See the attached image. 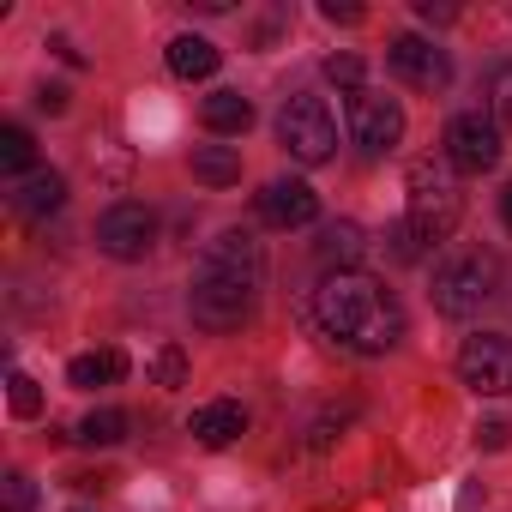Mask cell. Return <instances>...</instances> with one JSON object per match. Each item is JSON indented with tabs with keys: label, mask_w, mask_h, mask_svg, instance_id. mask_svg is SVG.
I'll use <instances>...</instances> for the list:
<instances>
[{
	"label": "cell",
	"mask_w": 512,
	"mask_h": 512,
	"mask_svg": "<svg viewBox=\"0 0 512 512\" xmlns=\"http://www.w3.org/2000/svg\"><path fill=\"white\" fill-rule=\"evenodd\" d=\"M314 314H320V326H326L344 350H356V356H386V350L404 338V308H398V296H392L380 278H368V272H326V284H320V296H314Z\"/></svg>",
	"instance_id": "cell-1"
},
{
	"label": "cell",
	"mask_w": 512,
	"mask_h": 512,
	"mask_svg": "<svg viewBox=\"0 0 512 512\" xmlns=\"http://www.w3.org/2000/svg\"><path fill=\"white\" fill-rule=\"evenodd\" d=\"M458 217H464L458 187H452L434 163H416V169H410V211H404V223L392 229L398 260H422V247L446 241V235L458 229Z\"/></svg>",
	"instance_id": "cell-2"
},
{
	"label": "cell",
	"mask_w": 512,
	"mask_h": 512,
	"mask_svg": "<svg viewBox=\"0 0 512 512\" xmlns=\"http://www.w3.org/2000/svg\"><path fill=\"white\" fill-rule=\"evenodd\" d=\"M278 145H284L296 163H326L332 145H338V127H332L326 97H314V91L284 97V109H278Z\"/></svg>",
	"instance_id": "cell-3"
},
{
	"label": "cell",
	"mask_w": 512,
	"mask_h": 512,
	"mask_svg": "<svg viewBox=\"0 0 512 512\" xmlns=\"http://www.w3.org/2000/svg\"><path fill=\"white\" fill-rule=\"evenodd\" d=\"M494 284H500V266L488 260V253H458V260H446L434 272V308L446 320H470L494 296Z\"/></svg>",
	"instance_id": "cell-4"
},
{
	"label": "cell",
	"mask_w": 512,
	"mask_h": 512,
	"mask_svg": "<svg viewBox=\"0 0 512 512\" xmlns=\"http://www.w3.org/2000/svg\"><path fill=\"white\" fill-rule=\"evenodd\" d=\"M253 290H260V284L229 278V272H205V266H199V278H193V296H187V308H193V326H205V332H235V326L253 314Z\"/></svg>",
	"instance_id": "cell-5"
},
{
	"label": "cell",
	"mask_w": 512,
	"mask_h": 512,
	"mask_svg": "<svg viewBox=\"0 0 512 512\" xmlns=\"http://www.w3.org/2000/svg\"><path fill=\"white\" fill-rule=\"evenodd\" d=\"M458 380H464L476 398H506V392H512V338H500V332L464 338V350H458Z\"/></svg>",
	"instance_id": "cell-6"
},
{
	"label": "cell",
	"mask_w": 512,
	"mask_h": 512,
	"mask_svg": "<svg viewBox=\"0 0 512 512\" xmlns=\"http://www.w3.org/2000/svg\"><path fill=\"white\" fill-rule=\"evenodd\" d=\"M500 121L494 115H482V109H470V115H452V127H446V163L452 169H464V175H488L494 163H500Z\"/></svg>",
	"instance_id": "cell-7"
},
{
	"label": "cell",
	"mask_w": 512,
	"mask_h": 512,
	"mask_svg": "<svg viewBox=\"0 0 512 512\" xmlns=\"http://www.w3.org/2000/svg\"><path fill=\"white\" fill-rule=\"evenodd\" d=\"M151 241H157V217L139 199H121V205H109L97 217V247L109 253V260H145Z\"/></svg>",
	"instance_id": "cell-8"
},
{
	"label": "cell",
	"mask_w": 512,
	"mask_h": 512,
	"mask_svg": "<svg viewBox=\"0 0 512 512\" xmlns=\"http://www.w3.org/2000/svg\"><path fill=\"white\" fill-rule=\"evenodd\" d=\"M350 139L368 151V157H386L398 139H404V109L380 91H356L350 97Z\"/></svg>",
	"instance_id": "cell-9"
},
{
	"label": "cell",
	"mask_w": 512,
	"mask_h": 512,
	"mask_svg": "<svg viewBox=\"0 0 512 512\" xmlns=\"http://www.w3.org/2000/svg\"><path fill=\"white\" fill-rule=\"evenodd\" d=\"M386 67H392L404 85H416V91H446V85H452V61H446V49H434L428 37H392Z\"/></svg>",
	"instance_id": "cell-10"
},
{
	"label": "cell",
	"mask_w": 512,
	"mask_h": 512,
	"mask_svg": "<svg viewBox=\"0 0 512 512\" xmlns=\"http://www.w3.org/2000/svg\"><path fill=\"white\" fill-rule=\"evenodd\" d=\"M260 217L272 223V229H308L314 217H320V193L308 187V181H266V193H260Z\"/></svg>",
	"instance_id": "cell-11"
},
{
	"label": "cell",
	"mask_w": 512,
	"mask_h": 512,
	"mask_svg": "<svg viewBox=\"0 0 512 512\" xmlns=\"http://www.w3.org/2000/svg\"><path fill=\"white\" fill-rule=\"evenodd\" d=\"M205 272H229V278H247V284H260L266 272V253L260 241H253V229H223L217 241H205Z\"/></svg>",
	"instance_id": "cell-12"
},
{
	"label": "cell",
	"mask_w": 512,
	"mask_h": 512,
	"mask_svg": "<svg viewBox=\"0 0 512 512\" xmlns=\"http://www.w3.org/2000/svg\"><path fill=\"white\" fill-rule=\"evenodd\" d=\"M241 428H247V410H241L235 398H211V404H199V410L187 416V434H193L199 446H211V452L229 446Z\"/></svg>",
	"instance_id": "cell-13"
},
{
	"label": "cell",
	"mask_w": 512,
	"mask_h": 512,
	"mask_svg": "<svg viewBox=\"0 0 512 512\" xmlns=\"http://www.w3.org/2000/svg\"><path fill=\"white\" fill-rule=\"evenodd\" d=\"M314 253H320V266L356 272V260L368 253V235H362V223H326L320 241H314Z\"/></svg>",
	"instance_id": "cell-14"
},
{
	"label": "cell",
	"mask_w": 512,
	"mask_h": 512,
	"mask_svg": "<svg viewBox=\"0 0 512 512\" xmlns=\"http://www.w3.org/2000/svg\"><path fill=\"white\" fill-rule=\"evenodd\" d=\"M61 199H67V181H61L55 169H31V175L13 187V205H19L25 217H49V211H61Z\"/></svg>",
	"instance_id": "cell-15"
},
{
	"label": "cell",
	"mask_w": 512,
	"mask_h": 512,
	"mask_svg": "<svg viewBox=\"0 0 512 512\" xmlns=\"http://www.w3.org/2000/svg\"><path fill=\"white\" fill-rule=\"evenodd\" d=\"M217 61H223L217 43H205V37H193V31L169 43V73H175V79H211Z\"/></svg>",
	"instance_id": "cell-16"
},
{
	"label": "cell",
	"mask_w": 512,
	"mask_h": 512,
	"mask_svg": "<svg viewBox=\"0 0 512 512\" xmlns=\"http://www.w3.org/2000/svg\"><path fill=\"white\" fill-rule=\"evenodd\" d=\"M199 121L229 139V133H247V127H253V103H247L241 91H211L205 109H199Z\"/></svg>",
	"instance_id": "cell-17"
},
{
	"label": "cell",
	"mask_w": 512,
	"mask_h": 512,
	"mask_svg": "<svg viewBox=\"0 0 512 512\" xmlns=\"http://www.w3.org/2000/svg\"><path fill=\"white\" fill-rule=\"evenodd\" d=\"M121 374H127V356H121V350H85V356H73V368H67V380H73L79 392L115 386Z\"/></svg>",
	"instance_id": "cell-18"
},
{
	"label": "cell",
	"mask_w": 512,
	"mask_h": 512,
	"mask_svg": "<svg viewBox=\"0 0 512 512\" xmlns=\"http://www.w3.org/2000/svg\"><path fill=\"white\" fill-rule=\"evenodd\" d=\"M193 181H205V187H235V181H241V151H235V145H199V151H193Z\"/></svg>",
	"instance_id": "cell-19"
},
{
	"label": "cell",
	"mask_w": 512,
	"mask_h": 512,
	"mask_svg": "<svg viewBox=\"0 0 512 512\" xmlns=\"http://www.w3.org/2000/svg\"><path fill=\"white\" fill-rule=\"evenodd\" d=\"M73 440H85V446H121L127 440V410H91L79 428H73Z\"/></svg>",
	"instance_id": "cell-20"
},
{
	"label": "cell",
	"mask_w": 512,
	"mask_h": 512,
	"mask_svg": "<svg viewBox=\"0 0 512 512\" xmlns=\"http://www.w3.org/2000/svg\"><path fill=\"white\" fill-rule=\"evenodd\" d=\"M31 163H37V145H31V133H25V127H0V169L31 175Z\"/></svg>",
	"instance_id": "cell-21"
},
{
	"label": "cell",
	"mask_w": 512,
	"mask_h": 512,
	"mask_svg": "<svg viewBox=\"0 0 512 512\" xmlns=\"http://www.w3.org/2000/svg\"><path fill=\"white\" fill-rule=\"evenodd\" d=\"M7 404H13V416H25V422H31V416H43V386H37L31 374H19V368H13V374H7Z\"/></svg>",
	"instance_id": "cell-22"
},
{
	"label": "cell",
	"mask_w": 512,
	"mask_h": 512,
	"mask_svg": "<svg viewBox=\"0 0 512 512\" xmlns=\"http://www.w3.org/2000/svg\"><path fill=\"white\" fill-rule=\"evenodd\" d=\"M151 380H157V386H181V380H187V356H181V344H163V350L151 356Z\"/></svg>",
	"instance_id": "cell-23"
},
{
	"label": "cell",
	"mask_w": 512,
	"mask_h": 512,
	"mask_svg": "<svg viewBox=\"0 0 512 512\" xmlns=\"http://www.w3.org/2000/svg\"><path fill=\"white\" fill-rule=\"evenodd\" d=\"M488 109H494L500 127H512V61L494 67V79H488Z\"/></svg>",
	"instance_id": "cell-24"
},
{
	"label": "cell",
	"mask_w": 512,
	"mask_h": 512,
	"mask_svg": "<svg viewBox=\"0 0 512 512\" xmlns=\"http://www.w3.org/2000/svg\"><path fill=\"white\" fill-rule=\"evenodd\" d=\"M320 73H326L338 91H350V97L362 91V61H356V55H326V67H320Z\"/></svg>",
	"instance_id": "cell-25"
},
{
	"label": "cell",
	"mask_w": 512,
	"mask_h": 512,
	"mask_svg": "<svg viewBox=\"0 0 512 512\" xmlns=\"http://www.w3.org/2000/svg\"><path fill=\"white\" fill-rule=\"evenodd\" d=\"M0 494H7V512H31V506H37V488H31V476H25V470H7Z\"/></svg>",
	"instance_id": "cell-26"
},
{
	"label": "cell",
	"mask_w": 512,
	"mask_h": 512,
	"mask_svg": "<svg viewBox=\"0 0 512 512\" xmlns=\"http://www.w3.org/2000/svg\"><path fill=\"white\" fill-rule=\"evenodd\" d=\"M506 440H512V422H500V416H494V422H476V446H488V452H500Z\"/></svg>",
	"instance_id": "cell-27"
},
{
	"label": "cell",
	"mask_w": 512,
	"mask_h": 512,
	"mask_svg": "<svg viewBox=\"0 0 512 512\" xmlns=\"http://www.w3.org/2000/svg\"><path fill=\"white\" fill-rule=\"evenodd\" d=\"M320 13L332 25H362V7H350V0H320Z\"/></svg>",
	"instance_id": "cell-28"
},
{
	"label": "cell",
	"mask_w": 512,
	"mask_h": 512,
	"mask_svg": "<svg viewBox=\"0 0 512 512\" xmlns=\"http://www.w3.org/2000/svg\"><path fill=\"white\" fill-rule=\"evenodd\" d=\"M416 19H428V25H452L458 13H452V7H434V0H416Z\"/></svg>",
	"instance_id": "cell-29"
},
{
	"label": "cell",
	"mask_w": 512,
	"mask_h": 512,
	"mask_svg": "<svg viewBox=\"0 0 512 512\" xmlns=\"http://www.w3.org/2000/svg\"><path fill=\"white\" fill-rule=\"evenodd\" d=\"M37 103H43L49 115H61V109H67V85H43V91H37Z\"/></svg>",
	"instance_id": "cell-30"
},
{
	"label": "cell",
	"mask_w": 512,
	"mask_h": 512,
	"mask_svg": "<svg viewBox=\"0 0 512 512\" xmlns=\"http://www.w3.org/2000/svg\"><path fill=\"white\" fill-rule=\"evenodd\" d=\"M500 217H506V229H512V187L500 193Z\"/></svg>",
	"instance_id": "cell-31"
}]
</instances>
